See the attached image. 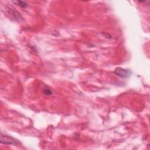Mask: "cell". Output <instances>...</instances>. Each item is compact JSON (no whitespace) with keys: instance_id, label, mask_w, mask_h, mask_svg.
I'll list each match as a JSON object with an SVG mask.
<instances>
[{"instance_id":"cell-4","label":"cell","mask_w":150,"mask_h":150,"mask_svg":"<svg viewBox=\"0 0 150 150\" xmlns=\"http://www.w3.org/2000/svg\"><path fill=\"white\" fill-rule=\"evenodd\" d=\"M12 2L13 4H15V5L23 8H27L28 6V4L26 3L25 1H12Z\"/></svg>"},{"instance_id":"cell-1","label":"cell","mask_w":150,"mask_h":150,"mask_svg":"<svg viewBox=\"0 0 150 150\" xmlns=\"http://www.w3.org/2000/svg\"><path fill=\"white\" fill-rule=\"evenodd\" d=\"M0 142L1 144H8V145H18L19 142L16 139L6 135L5 134H3L2 133L1 134V138H0Z\"/></svg>"},{"instance_id":"cell-2","label":"cell","mask_w":150,"mask_h":150,"mask_svg":"<svg viewBox=\"0 0 150 150\" xmlns=\"http://www.w3.org/2000/svg\"><path fill=\"white\" fill-rule=\"evenodd\" d=\"M114 73L118 76L122 77V78H128L130 76L131 73L129 70L125 69L121 67H117L115 70Z\"/></svg>"},{"instance_id":"cell-5","label":"cell","mask_w":150,"mask_h":150,"mask_svg":"<svg viewBox=\"0 0 150 150\" xmlns=\"http://www.w3.org/2000/svg\"><path fill=\"white\" fill-rule=\"evenodd\" d=\"M43 93L46 96H50L52 94V91L48 86H46L43 88Z\"/></svg>"},{"instance_id":"cell-3","label":"cell","mask_w":150,"mask_h":150,"mask_svg":"<svg viewBox=\"0 0 150 150\" xmlns=\"http://www.w3.org/2000/svg\"><path fill=\"white\" fill-rule=\"evenodd\" d=\"M8 13L11 16V17L15 21H16L18 22H21L23 21V18L21 13L18 12L17 11L11 9V8H8L7 10Z\"/></svg>"}]
</instances>
